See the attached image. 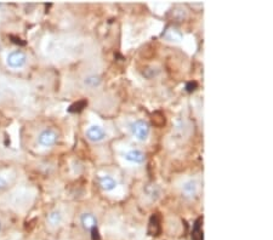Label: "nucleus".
<instances>
[{
	"instance_id": "f257e3e1",
	"label": "nucleus",
	"mask_w": 273,
	"mask_h": 240,
	"mask_svg": "<svg viewBox=\"0 0 273 240\" xmlns=\"http://www.w3.org/2000/svg\"><path fill=\"white\" fill-rule=\"evenodd\" d=\"M130 131L135 138L138 141H146L148 138L149 132H151V127L147 121L142 119H137L130 124Z\"/></svg>"
},
{
	"instance_id": "f03ea898",
	"label": "nucleus",
	"mask_w": 273,
	"mask_h": 240,
	"mask_svg": "<svg viewBox=\"0 0 273 240\" xmlns=\"http://www.w3.org/2000/svg\"><path fill=\"white\" fill-rule=\"evenodd\" d=\"M58 141V133L52 129H45L38 135L37 142L39 146L44 147V148H49V147L55 146Z\"/></svg>"
},
{
	"instance_id": "7ed1b4c3",
	"label": "nucleus",
	"mask_w": 273,
	"mask_h": 240,
	"mask_svg": "<svg viewBox=\"0 0 273 240\" xmlns=\"http://www.w3.org/2000/svg\"><path fill=\"white\" fill-rule=\"evenodd\" d=\"M27 62V56L26 53L21 50H13L7 55L6 57V63L10 68L12 69H20L23 68L26 66Z\"/></svg>"
},
{
	"instance_id": "20e7f679",
	"label": "nucleus",
	"mask_w": 273,
	"mask_h": 240,
	"mask_svg": "<svg viewBox=\"0 0 273 240\" xmlns=\"http://www.w3.org/2000/svg\"><path fill=\"white\" fill-rule=\"evenodd\" d=\"M85 136L91 142H101V141L106 138L107 133L103 130V127L98 126V125H92V126L88 127Z\"/></svg>"
},
{
	"instance_id": "39448f33",
	"label": "nucleus",
	"mask_w": 273,
	"mask_h": 240,
	"mask_svg": "<svg viewBox=\"0 0 273 240\" xmlns=\"http://www.w3.org/2000/svg\"><path fill=\"white\" fill-rule=\"evenodd\" d=\"M124 158L129 162H133V164H143L144 160H146V156L140 149H131V151L124 154Z\"/></svg>"
},
{
	"instance_id": "423d86ee",
	"label": "nucleus",
	"mask_w": 273,
	"mask_h": 240,
	"mask_svg": "<svg viewBox=\"0 0 273 240\" xmlns=\"http://www.w3.org/2000/svg\"><path fill=\"white\" fill-rule=\"evenodd\" d=\"M80 225L85 231H91L92 228L97 227V218L90 212H84L80 216Z\"/></svg>"
},
{
	"instance_id": "0eeeda50",
	"label": "nucleus",
	"mask_w": 273,
	"mask_h": 240,
	"mask_svg": "<svg viewBox=\"0 0 273 240\" xmlns=\"http://www.w3.org/2000/svg\"><path fill=\"white\" fill-rule=\"evenodd\" d=\"M182 193L187 198H192L198 193V182L195 180H189L182 186Z\"/></svg>"
},
{
	"instance_id": "6e6552de",
	"label": "nucleus",
	"mask_w": 273,
	"mask_h": 240,
	"mask_svg": "<svg viewBox=\"0 0 273 240\" xmlns=\"http://www.w3.org/2000/svg\"><path fill=\"white\" fill-rule=\"evenodd\" d=\"M163 37H164L168 41H181L182 38H183V34H182L179 29L174 28V27H169V28L164 32Z\"/></svg>"
},
{
	"instance_id": "1a4fd4ad",
	"label": "nucleus",
	"mask_w": 273,
	"mask_h": 240,
	"mask_svg": "<svg viewBox=\"0 0 273 240\" xmlns=\"http://www.w3.org/2000/svg\"><path fill=\"white\" fill-rule=\"evenodd\" d=\"M101 82H102V79L97 74H89L84 78V85L89 89H96V87L100 86Z\"/></svg>"
},
{
	"instance_id": "9d476101",
	"label": "nucleus",
	"mask_w": 273,
	"mask_h": 240,
	"mask_svg": "<svg viewBox=\"0 0 273 240\" xmlns=\"http://www.w3.org/2000/svg\"><path fill=\"white\" fill-rule=\"evenodd\" d=\"M46 220H47V223H49L50 226H52V227L60 226L63 221V215L60 210H53V211H51L49 215H47Z\"/></svg>"
},
{
	"instance_id": "9b49d317",
	"label": "nucleus",
	"mask_w": 273,
	"mask_h": 240,
	"mask_svg": "<svg viewBox=\"0 0 273 240\" xmlns=\"http://www.w3.org/2000/svg\"><path fill=\"white\" fill-rule=\"evenodd\" d=\"M98 182H100V186L102 187V189H104V191H112V189H114L117 187V181L112 176L108 175L100 177Z\"/></svg>"
},
{
	"instance_id": "f8f14e48",
	"label": "nucleus",
	"mask_w": 273,
	"mask_h": 240,
	"mask_svg": "<svg viewBox=\"0 0 273 240\" xmlns=\"http://www.w3.org/2000/svg\"><path fill=\"white\" fill-rule=\"evenodd\" d=\"M148 233L149 236H158L160 233V221L158 215H153L149 220Z\"/></svg>"
},
{
	"instance_id": "ddd939ff",
	"label": "nucleus",
	"mask_w": 273,
	"mask_h": 240,
	"mask_svg": "<svg viewBox=\"0 0 273 240\" xmlns=\"http://www.w3.org/2000/svg\"><path fill=\"white\" fill-rule=\"evenodd\" d=\"M202 218H198L195 221L193 226V231H192V239L193 240H203V231H202Z\"/></svg>"
},
{
	"instance_id": "4468645a",
	"label": "nucleus",
	"mask_w": 273,
	"mask_h": 240,
	"mask_svg": "<svg viewBox=\"0 0 273 240\" xmlns=\"http://www.w3.org/2000/svg\"><path fill=\"white\" fill-rule=\"evenodd\" d=\"M147 193H148V196L151 197L152 199H158V197H159V194H160V192H159V189L157 188L156 186H149L148 188H147Z\"/></svg>"
},
{
	"instance_id": "2eb2a0df",
	"label": "nucleus",
	"mask_w": 273,
	"mask_h": 240,
	"mask_svg": "<svg viewBox=\"0 0 273 240\" xmlns=\"http://www.w3.org/2000/svg\"><path fill=\"white\" fill-rule=\"evenodd\" d=\"M85 106H87L85 101H79V102L74 103L73 106L69 107V112H72V113H74V112H80Z\"/></svg>"
},
{
	"instance_id": "dca6fc26",
	"label": "nucleus",
	"mask_w": 273,
	"mask_h": 240,
	"mask_svg": "<svg viewBox=\"0 0 273 240\" xmlns=\"http://www.w3.org/2000/svg\"><path fill=\"white\" fill-rule=\"evenodd\" d=\"M90 232H91V238H92V240H100V239H101L100 233H98L97 227H95V228H92Z\"/></svg>"
},
{
	"instance_id": "f3484780",
	"label": "nucleus",
	"mask_w": 273,
	"mask_h": 240,
	"mask_svg": "<svg viewBox=\"0 0 273 240\" xmlns=\"http://www.w3.org/2000/svg\"><path fill=\"white\" fill-rule=\"evenodd\" d=\"M7 186H9L7 185V181L5 180L1 175H0V191H4V189H6Z\"/></svg>"
},
{
	"instance_id": "a211bd4d",
	"label": "nucleus",
	"mask_w": 273,
	"mask_h": 240,
	"mask_svg": "<svg viewBox=\"0 0 273 240\" xmlns=\"http://www.w3.org/2000/svg\"><path fill=\"white\" fill-rule=\"evenodd\" d=\"M195 87H197V82H188L186 86V90L188 92H192V91H194Z\"/></svg>"
},
{
	"instance_id": "6ab92c4d",
	"label": "nucleus",
	"mask_w": 273,
	"mask_h": 240,
	"mask_svg": "<svg viewBox=\"0 0 273 240\" xmlns=\"http://www.w3.org/2000/svg\"><path fill=\"white\" fill-rule=\"evenodd\" d=\"M2 229H4V225H2V222L0 221V234L2 233Z\"/></svg>"
}]
</instances>
